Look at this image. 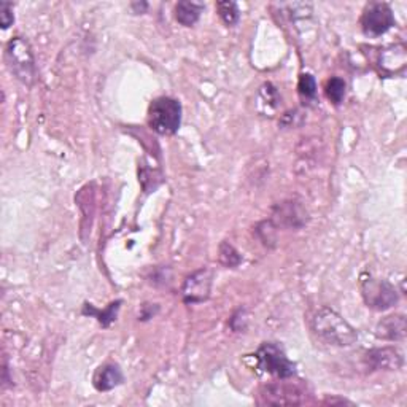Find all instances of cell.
<instances>
[{
    "label": "cell",
    "mask_w": 407,
    "mask_h": 407,
    "mask_svg": "<svg viewBox=\"0 0 407 407\" xmlns=\"http://www.w3.org/2000/svg\"><path fill=\"white\" fill-rule=\"evenodd\" d=\"M312 329L320 341L336 347H351L358 342L356 329L329 307H321L312 319Z\"/></svg>",
    "instance_id": "6da1fadb"
},
{
    "label": "cell",
    "mask_w": 407,
    "mask_h": 407,
    "mask_svg": "<svg viewBox=\"0 0 407 407\" xmlns=\"http://www.w3.org/2000/svg\"><path fill=\"white\" fill-rule=\"evenodd\" d=\"M5 61L11 73L23 85H34V81L37 78V71L29 41L23 37H13L5 46Z\"/></svg>",
    "instance_id": "7a4b0ae2"
},
{
    "label": "cell",
    "mask_w": 407,
    "mask_h": 407,
    "mask_svg": "<svg viewBox=\"0 0 407 407\" xmlns=\"http://www.w3.org/2000/svg\"><path fill=\"white\" fill-rule=\"evenodd\" d=\"M182 124V103L174 98H158L148 107V126L160 135H174Z\"/></svg>",
    "instance_id": "3957f363"
},
{
    "label": "cell",
    "mask_w": 407,
    "mask_h": 407,
    "mask_svg": "<svg viewBox=\"0 0 407 407\" xmlns=\"http://www.w3.org/2000/svg\"><path fill=\"white\" fill-rule=\"evenodd\" d=\"M253 356L254 361H257V368L266 372V374L279 377L282 381L296 376V363L288 360L284 349L277 344L264 342Z\"/></svg>",
    "instance_id": "277c9868"
},
{
    "label": "cell",
    "mask_w": 407,
    "mask_h": 407,
    "mask_svg": "<svg viewBox=\"0 0 407 407\" xmlns=\"http://www.w3.org/2000/svg\"><path fill=\"white\" fill-rule=\"evenodd\" d=\"M363 301L369 309L376 312H383V310L391 309L398 304L399 296L396 288L393 287L388 280L381 279H368L361 284Z\"/></svg>",
    "instance_id": "5b68a950"
},
{
    "label": "cell",
    "mask_w": 407,
    "mask_h": 407,
    "mask_svg": "<svg viewBox=\"0 0 407 407\" xmlns=\"http://www.w3.org/2000/svg\"><path fill=\"white\" fill-rule=\"evenodd\" d=\"M393 26H396V19L388 4L371 2L366 5L361 15V27L368 37H381Z\"/></svg>",
    "instance_id": "8992f818"
},
{
    "label": "cell",
    "mask_w": 407,
    "mask_h": 407,
    "mask_svg": "<svg viewBox=\"0 0 407 407\" xmlns=\"http://www.w3.org/2000/svg\"><path fill=\"white\" fill-rule=\"evenodd\" d=\"M213 274L210 269L202 267L185 279L182 285V298L185 304H201L210 298Z\"/></svg>",
    "instance_id": "52a82bcc"
},
{
    "label": "cell",
    "mask_w": 407,
    "mask_h": 407,
    "mask_svg": "<svg viewBox=\"0 0 407 407\" xmlns=\"http://www.w3.org/2000/svg\"><path fill=\"white\" fill-rule=\"evenodd\" d=\"M366 363L372 369L398 371L403 368L404 358L395 347L372 349L366 354Z\"/></svg>",
    "instance_id": "ba28073f"
},
{
    "label": "cell",
    "mask_w": 407,
    "mask_h": 407,
    "mask_svg": "<svg viewBox=\"0 0 407 407\" xmlns=\"http://www.w3.org/2000/svg\"><path fill=\"white\" fill-rule=\"evenodd\" d=\"M263 399L266 404L274 406H288V404H302V393L298 388L289 387V385H267L263 391Z\"/></svg>",
    "instance_id": "9c48e42d"
},
{
    "label": "cell",
    "mask_w": 407,
    "mask_h": 407,
    "mask_svg": "<svg viewBox=\"0 0 407 407\" xmlns=\"http://www.w3.org/2000/svg\"><path fill=\"white\" fill-rule=\"evenodd\" d=\"M406 333H407V321L406 316L401 314L385 316V319L378 321V325L376 326V336L382 341H391V342L404 341Z\"/></svg>",
    "instance_id": "30bf717a"
},
{
    "label": "cell",
    "mask_w": 407,
    "mask_h": 407,
    "mask_svg": "<svg viewBox=\"0 0 407 407\" xmlns=\"http://www.w3.org/2000/svg\"><path fill=\"white\" fill-rule=\"evenodd\" d=\"M274 217L279 220V225L293 227V230H298L307 223V212L299 204L292 201L275 205Z\"/></svg>",
    "instance_id": "8fae6325"
},
{
    "label": "cell",
    "mask_w": 407,
    "mask_h": 407,
    "mask_svg": "<svg viewBox=\"0 0 407 407\" xmlns=\"http://www.w3.org/2000/svg\"><path fill=\"white\" fill-rule=\"evenodd\" d=\"M124 382V374L118 364L107 363L94 372L93 385L98 391H110Z\"/></svg>",
    "instance_id": "7c38bea8"
},
{
    "label": "cell",
    "mask_w": 407,
    "mask_h": 407,
    "mask_svg": "<svg viewBox=\"0 0 407 407\" xmlns=\"http://www.w3.org/2000/svg\"><path fill=\"white\" fill-rule=\"evenodd\" d=\"M121 304H123V301L118 299V301L110 302L107 309L99 310V309L93 307V304H88V302H85L81 314L94 316V319H98V321L101 323L103 328H108L116 320V316H118V310H120Z\"/></svg>",
    "instance_id": "4fadbf2b"
},
{
    "label": "cell",
    "mask_w": 407,
    "mask_h": 407,
    "mask_svg": "<svg viewBox=\"0 0 407 407\" xmlns=\"http://www.w3.org/2000/svg\"><path fill=\"white\" fill-rule=\"evenodd\" d=\"M202 10H204L202 4L183 0V2H178L175 5V19L182 26L191 27L197 23L199 18H201Z\"/></svg>",
    "instance_id": "5bb4252c"
},
{
    "label": "cell",
    "mask_w": 407,
    "mask_h": 407,
    "mask_svg": "<svg viewBox=\"0 0 407 407\" xmlns=\"http://www.w3.org/2000/svg\"><path fill=\"white\" fill-rule=\"evenodd\" d=\"M381 66L385 72H398L406 67V48L404 45H396L385 50L381 56Z\"/></svg>",
    "instance_id": "9a60e30c"
},
{
    "label": "cell",
    "mask_w": 407,
    "mask_h": 407,
    "mask_svg": "<svg viewBox=\"0 0 407 407\" xmlns=\"http://www.w3.org/2000/svg\"><path fill=\"white\" fill-rule=\"evenodd\" d=\"M346 93H347V85L346 81L339 77H331L326 85H325V94L331 103L334 105H341L346 99Z\"/></svg>",
    "instance_id": "2e32d148"
},
{
    "label": "cell",
    "mask_w": 407,
    "mask_h": 407,
    "mask_svg": "<svg viewBox=\"0 0 407 407\" xmlns=\"http://www.w3.org/2000/svg\"><path fill=\"white\" fill-rule=\"evenodd\" d=\"M218 261L220 264L227 269H236L242 263V257H240V253L234 248V245L225 240V242L220 244L218 248Z\"/></svg>",
    "instance_id": "e0dca14e"
},
{
    "label": "cell",
    "mask_w": 407,
    "mask_h": 407,
    "mask_svg": "<svg viewBox=\"0 0 407 407\" xmlns=\"http://www.w3.org/2000/svg\"><path fill=\"white\" fill-rule=\"evenodd\" d=\"M217 10L220 18L223 19V23L227 27H232L239 23L240 19V11L236 2H218Z\"/></svg>",
    "instance_id": "ac0fdd59"
},
{
    "label": "cell",
    "mask_w": 407,
    "mask_h": 407,
    "mask_svg": "<svg viewBox=\"0 0 407 407\" xmlns=\"http://www.w3.org/2000/svg\"><path fill=\"white\" fill-rule=\"evenodd\" d=\"M298 91L302 99L314 101L316 96V81L310 73H302L298 83Z\"/></svg>",
    "instance_id": "d6986e66"
},
{
    "label": "cell",
    "mask_w": 407,
    "mask_h": 407,
    "mask_svg": "<svg viewBox=\"0 0 407 407\" xmlns=\"http://www.w3.org/2000/svg\"><path fill=\"white\" fill-rule=\"evenodd\" d=\"M275 232H277V226H275L271 220H269V222L259 223L257 227V234L259 236L261 242L269 247L275 245V240H277V234Z\"/></svg>",
    "instance_id": "ffe728a7"
},
{
    "label": "cell",
    "mask_w": 407,
    "mask_h": 407,
    "mask_svg": "<svg viewBox=\"0 0 407 407\" xmlns=\"http://www.w3.org/2000/svg\"><path fill=\"white\" fill-rule=\"evenodd\" d=\"M247 321H248V316H247V310L245 309H239L236 314L231 316L230 320V326L234 331V333H242L247 328Z\"/></svg>",
    "instance_id": "44dd1931"
},
{
    "label": "cell",
    "mask_w": 407,
    "mask_h": 407,
    "mask_svg": "<svg viewBox=\"0 0 407 407\" xmlns=\"http://www.w3.org/2000/svg\"><path fill=\"white\" fill-rule=\"evenodd\" d=\"M0 23H2L4 29H9V27L15 23V15H13V5L10 2H0Z\"/></svg>",
    "instance_id": "7402d4cb"
},
{
    "label": "cell",
    "mask_w": 407,
    "mask_h": 407,
    "mask_svg": "<svg viewBox=\"0 0 407 407\" xmlns=\"http://www.w3.org/2000/svg\"><path fill=\"white\" fill-rule=\"evenodd\" d=\"M158 310H160V306L158 304H143L140 307V320H150L153 319V316L158 314Z\"/></svg>",
    "instance_id": "603a6c76"
},
{
    "label": "cell",
    "mask_w": 407,
    "mask_h": 407,
    "mask_svg": "<svg viewBox=\"0 0 407 407\" xmlns=\"http://www.w3.org/2000/svg\"><path fill=\"white\" fill-rule=\"evenodd\" d=\"M130 6H133V10H134L135 13H145V11H147V9H148V4H145V2H142V4H133Z\"/></svg>",
    "instance_id": "cb8c5ba5"
}]
</instances>
